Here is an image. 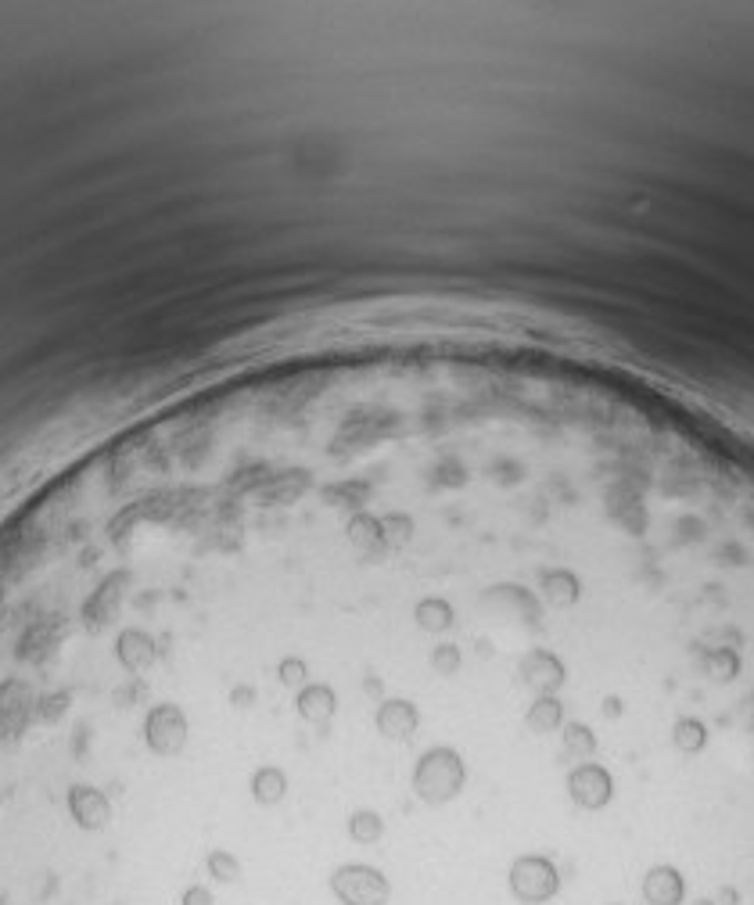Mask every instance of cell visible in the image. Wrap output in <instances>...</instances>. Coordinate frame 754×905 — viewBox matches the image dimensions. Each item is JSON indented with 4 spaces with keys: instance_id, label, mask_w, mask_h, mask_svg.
Masks as SVG:
<instances>
[{
    "instance_id": "1",
    "label": "cell",
    "mask_w": 754,
    "mask_h": 905,
    "mask_svg": "<svg viewBox=\"0 0 754 905\" xmlns=\"http://www.w3.org/2000/svg\"><path fill=\"white\" fill-rule=\"evenodd\" d=\"M507 884H510V895H514L521 905H542L561 892V870H557L550 855L524 852L510 863Z\"/></svg>"
},
{
    "instance_id": "2",
    "label": "cell",
    "mask_w": 754,
    "mask_h": 905,
    "mask_svg": "<svg viewBox=\"0 0 754 905\" xmlns=\"http://www.w3.org/2000/svg\"><path fill=\"white\" fill-rule=\"evenodd\" d=\"M330 892H335L342 905H388L391 884L377 866L342 863L330 870Z\"/></svg>"
},
{
    "instance_id": "3",
    "label": "cell",
    "mask_w": 754,
    "mask_h": 905,
    "mask_svg": "<svg viewBox=\"0 0 754 905\" xmlns=\"http://www.w3.org/2000/svg\"><path fill=\"white\" fill-rule=\"evenodd\" d=\"M345 834H349L353 844L359 848H374V844L385 841V816L370 805H356L345 820Z\"/></svg>"
},
{
    "instance_id": "4",
    "label": "cell",
    "mask_w": 754,
    "mask_h": 905,
    "mask_svg": "<svg viewBox=\"0 0 754 905\" xmlns=\"http://www.w3.org/2000/svg\"><path fill=\"white\" fill-rule=\"evenodd\" d=\"M205 870H208V877L220 881V884H237L241 877H245V866H241V858L231 852V848H213L205 855Z\"/></svg>"
},
{
    "instance_id": "5",
    "label": "cell",
    "mask_w": 754,
    "mask_h": 905,
    "mask_svg": "<svg viewBox=\"0 0 754 905\" xmlns=\"http://www.w3.org/2000/svg\"><path fill=\"white\" fill-rule=\"evenodd\" d=\"M180 905H213V892L202 887V884H191L184 892V898H180Z\"/></svg>"
},
{
    "instance_id": "6",
    "label": "cell",
    "mask_w": 754,
    "mask_h": 905,
    "mask_svg": "<svg viewBox=\"0 0 754 905\" xmlns=\"http://www.w3.org/2000/svg\"><path fill=\"white\" fill-rule=\"evenodd\" d=\"M608 905H625V902H618V898H614V902H608Z\"/></svg>"
}]
</instances>
